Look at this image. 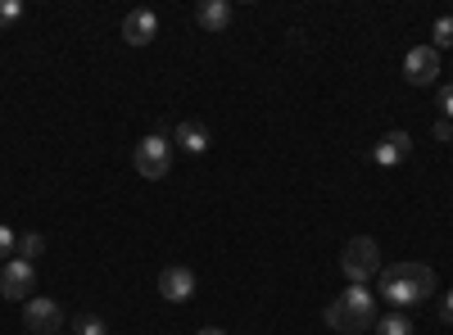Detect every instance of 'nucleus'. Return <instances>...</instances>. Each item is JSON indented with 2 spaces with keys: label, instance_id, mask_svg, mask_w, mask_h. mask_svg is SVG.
<instances>
[{
  "label": "nucleus",
  "instance_id": "14",
  "mask_svg": "<svg viewBox=\"0 0 453 335\" xmlns=\"http://www.w3.org/2000/svg\"><path fill=\"white\" fill-rule=\"evenodd\" d=\"M372 331H376V335H412V322H408L403 313H390V317H376Z\"/></svg>",
  "mask_w": 453,
  "mask_h": 335
},
{
  "label": "nucleus",
  "instance_id": "1",
  "mask_svg": "<svg viewBox=\"0 0 453 335\" xmlns=\"http://www.w3.org/2000/svg\"><path fill=\"white\" fill-rule=\"evenodd\" d=\"M376 290H381V300L395 304V308H412V304H426L435 294V272L426 263H395L381 272V281H376Z\"/></svg>",
  "mask_w": 453,
  "mask_h": 335
},
{
  "label": "nucleus",
  "instance_id": "2",
  "mask_svg": "<svg viewBox=\"0 0 453 335\" xmlns=\"http://www.w3.org/2000/svg\"><path fill=\"white\" fill-rule=\"evenodd\" d=\"M326 326L331 331H345V335L372 331L376 326V300H372V290H363V286L340 290L335 300L326 304Z\"/></svg>",
  "mask_w": 453,
  "mask_h": 335
},
{
  "label": "nucleus",
  "instance_id": "16",
  "mask_svg": "<svg viewBox=\"0 0 453 335\" xmlns=\"http://www.w3.org/2000/svg\"><path fill=\"white\" fill-rule=\"evenodd\" d=\"M431 46H435V50L453 46V19H435V27H431Z\"/></svg>",
  "mask_w": 453,
  "mask_h": 335
},
{
  "label": "nucleus",
  "instance_id": "10",
  "mask_svg": "<svg viewBox=\"0 0 453 335\" xmlns=\"http://www.w3.org/2000/svg\"><path fill=\"white\" fill-rule=\"evenodd\" d=\"M155 32H159L155 10H132V14L123 19V42H127V46H150V42H155Z\"/></svg>",
  "mask_w": 453,
  "mask_h": 335
},
{
  "label": "nucleus",
  "instance_id": "6",
  "mask_svg": "<svg viewBox=\"0 0 453 335\" xmlns=\"http://www.w3.org/2000/svg\"><path fill=\"white\" fill-rule=\"evenodd\" d=\"M32 290H36V268L23 263V258H10L0 268V294L5 300H32Z\"/></svg>",
  "mask_w": 453,
  "mask_h": 335
},
{
  "label": "nucleus",
  "instance_id": "5",
  "mask_svg": "<svg viewBox=\"0 0 453 335\" xmlns=\"http://www.w3.org/2000/svg\"><path fill=\"white\" fill-rule=\"evenodd\" d=\"M403 78H408L412 87H431V82L440 78V50H435V46H412V50L403 55Z\"/></svg>",
  "mask_w": 453,
  "mask_h": 335
},
{
  "label": "nucleus",
  "instance_id": "17",
  "mask_svg": "<svg viewBox=\"0 0 453 335\" xmlns=\"http://www.w3.org/2000/svg\"><path fill=\"white\" fill-rule=\"evenodd\" d=\"M19 249V236L5 227V222H0V263H10V254Z\"/></svg>",
  "mask_w": 453,
  "mask_h": 335
},
{
  "label": "nucleus",
  "instance_id": "18",
  "mask_svg": "<svg viewBox=\"0 0 453 335\" xmlns=\"http://www.w3.org/2000/svg\"><path fill=\"white\" fill-rule=\"evenodd\" d=\"M19 19H23L19 0H0V27H10V23H19Z\"/></svg>",
  "mask_w": 453,
  "mask_h": 335
},
{
  "label": "nucleus",
  "instance_id": "7",
  "mask_svg": "<svg viewBox=\"0 0 453 335\" xmlns=\"http://www.w3.org/2000/svg\"><path fill=\"white\" fill-rule=\"evenodd\" d=\"M23 326H27L32 335H59V331H64V308H59L55 300H27Z\"/></svg>",
  "mask_w": 453,
  "mask_h": 335
},
{
  "label": "nucleus",
  "instance_id": "9",
  "mask_svg": "<svg viewBox=\"0 0 453 335\" xmlns=\"http://www.w3.org/2000/svg\"><path fill=\"white\" fill-rule=\"evenodd\" d=\"M159 294H164L168 304L196 300V272H191V268H164V272H159Z\"/></svg>",
  "mask_w": 453,
  "mask_h": 335
},
{
  "label": "nucleus",
  "instance_id": "11",
  "mask_svg": "<svg viewBox=\"0 0 453 335\" xmlns=\"http://www.w3.org/2000/svg\"><path fill=\"white\" fill-rule=\"evenodd\" d=\"M173 141H177V150H186V155H204L209 145H213V136H209V127L200 118H181L177 132H173Z\"/></svg>",
  "mask_w": 453,
  "mask_h": 335
},
{
  "label": "nucleus",
  "instance_id": "15",
  "mask_svg": "<svg viewBox=\"0 0 453 335\" xmlns=\"http://www.w3.org/2000/svg\"><path fill=\"white\" fill-rule=\"evenodd\" d=\"M73 331L78 335H109V326L96 317V313H78V322H73Z\"/></svg>",
  "mask_w": 453,
  "mask_h": 335
},
{
  "label": "nucleus",
  "instance_id": "20",
  "mask_svg": "<svg viewBox=\"0 0 453 335\" xmlns=\"http://www.w3.org/2000/svg\"><path fill=\"white\" fill-rule=\"evenodd\" d=\"M440 322H444V326H453V290L444 294V304H440Z\"/></svg>",
  "mask_w": 453,
  "mask_h": 335
},
{
  "label": "nucleus",
  "instance_id": "22",
  "mask_svg": "<svg viewBox=\"0 0 453 335\" xmlns=\"http://www.w3.org/2000/svg\"><path fill=\"white\" fill-rule=\"evenodd\" d=\"M200 335H226V331H213V326H209V331H200Z\"/></svg>",
  "mask_w": 453,
  "mask_h": 335
},
{
  "label": "nucleus",
  "instance_id": "19",
  "mask_svg": "<svg viewBox=\"0 0 453 335\" xmlns=\"http://www.w3.org/2000/svg\"><path fill=\"white\" fill-rule=\"evenodd\" d=\"M435 104H440V118H449V123H453V82H444V87H440Z\"/></svg>",
  "mask_w": 453,
  "mask_h": 335
},
{
  "label": "nucleus",
  "instance_id": "23",
  "mask_svg": "<svg viewBox=\"0 0 453 335\" xmlns=\"http://www.w3.org/2000/svg\"><path fill=\"white\" fill-rule=\"evenodd\" d=\"M59 335H64V331H59Z\"/></svg>",
  "mask_w": 453,
  "mask_h": 335
},
{
  "label": "nucleus",
  "instance_id": "12",
  "mask_svg": "<svg viewBox=\"0 0 453 335\" xmlns=\"http://www.w3.org/2000/svg\"><path fill=\"white\" fill-rule=\"evenodd\" d=\"M196 23L204 32H226V27H232V5H226V0H200V5H196Z\"/></svg>",
  "mask_w": 453,
  "mask_h": 335
},
{
  "label": "nucleus",
  "instance_id": "3",
  "mask_svg": "<svg viewBox=\"0 0 453 335\" xmlns=\"http://www.w3.org/2000/svg\"><path fill=\"white\" fill-rule=\"evenodd\" d=\"M340 272H345L354 286L381 277V249H376V240L372 236H354L345 245V258H340Z\"/></svg>",
  "mask_w": 453,
  "mask_h": 335
},
{
  "label": "nucleus",
  "instance_id": "4",
  "mask_svg": "<svg viewBox=\"0 0 453 335\" xmlns=\"http://www.w3.org/2000/svg\"><path fill=\"white\" fill-rule=\"evenodd\" d=\"M132 164H136V172H141L145 181H164L168 168H173V141H168L164 132H150V136L136 145Z\"/></svg>",
  "mask_w": 453,
  "mask_h": 335
},
{
  "label": "nucleus",
  "instance_id": "21",
  "mask_svg": "<svg viewBox=\"0 0 453 335\" xmlns=\"http://www.w3.org/2000/svg\"><path fill=\"white\" fill-rule=\"evenodd\" d=\"M435 141H453V123H449V118L435 123Z\"/></svg>",
  "mask_w": 453,
  "mask_h": 335
},
{
  "label": "nucleus",
  "instance_id": "13",
  "mask_svg": "<svg viewBox=\"0 0 453 335\" xmlns=\"http://www.w3.org/2000/svg\"><path fill=\"white\" fill-rule=\"evenodd\" d=\"M14 254L23 258V263H32V268H36V258L46 254V236H42V232H27V236H19V249H14Z\"/></svg>",
  "mask_w": 453,
  "mask_h": 335
},
{
  "label": "nucleus",
  "instance_id": "8",
  "mask_svg": "<svg viewBox=\"0 0 453 335\" xmlns=\"http://www.w3.org/2000/svg\"><path fill=\"white\" fill-rule=\"evenodd\" d=\"M412 155V136L408 132H386L381 141L372 145V164L376 168H395V164H403Z\"/></svg>",
  "mask_w": 453,
  "mask_h": 335
}]
</instances>
